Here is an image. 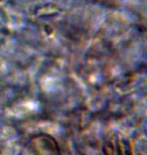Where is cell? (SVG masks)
<instances>
[{
    "instance_id": "6da1fadb",
    "label": "cell",
    "mask_w": 147,
    "mask_h": 155,
    "mask_svg": "<svg viewBox=\"0 0 147 155\" xmlns=\"http://www.w3.org/2000/svg\"><path fill=\"white\" fill-rule=\"evenodd\" d=\"M23 155H59V149L55 141H52V138H49L45 146V150H34L33 143L31 142L29 145L25 146V149L22 151Z\"/></svg>"
}]
</instances>
